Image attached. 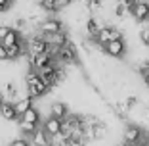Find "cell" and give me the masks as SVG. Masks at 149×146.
<instances>
[{
	"mask_svg": "<svg viewBox=\"0 0 149 146\" xmlns=\"http://www.w3.org/2000/svg\"><path fill=\"white\" fill-rule=\"evenodd\" d=\"M25 83H27V96H31V98L44 96V94L50 90L48 87L42 83V79H40V75H38V71H35V69H31L25 75Z\"/></svg>",
	"mask_w": 149,
	"mask_h": 146,
	"instance_id": "cell-1",
	"label": "cell"
},
{
	"mask_svg": "<svg viewBox=\"0 0 149 146\" xmlns=\"http://www.w3.org/2000/svg\"><path fill=\"white\" fill-rule=\"evenodd\" d=\"M118 39H123V33L117 31V29H113V27H101L100 33L94 37V40H96L100 46H103V48H105L109 42H113V40H118Z\"/></svg>",
	"mask_w": 149,
	"mask_h": 146,
	"instance_id": "cell-2",
	"label": "cell"
},
{
	"mask_svg": "<svg viewBox=\"0 0 149 146\" xmlns=\"http://www.w3.org/2000/svg\"><path fill=\"white\" fill-rule=\"evenodd\" d=\"M38 31L42 37H52V35H57V33L63 31V23L59 21L57 18H46L42 23H40Z\"/></svg>",
	"mask_w": 149,
	"mask_h": 146,
	"instance_id": "cell-3",
	"label": "cell"
},
{
	"mask_svg": "<svg viewBox=\"0 0 149 146\" xmlns=\"http://www.w3.org/2000/svg\"><path fill=\"white\" fill-rule=\"evenodd\" d=\"M143 131H141V127H138V125H126V129H124V142L130 146H136L140 144V142H143Z\"/></svg>",
	"mask_w": 149,
	"mask_h": 146,
	"instance_id": "cell-4",
	"label": "cell"
},
{
	"mask_svg": "<svg viewBox=\"0 0 149 146\" xmlns=\"http://www.w3.org/2000/svg\"><path fill=\"white\" fill-rule=\"evenodd\" d=\"M57 63H74L77 62V48H74L73 42H67L65 46L59 48V54H57Z\"/></svg>",
	"mask_w": 149,
	"mask_h": 146,
	"instance_id": "cell-5",
	"label": "cell"
},
{
	"mask_svg": "<svg viewBox=\"0 0 149 146\" xmlns=\"http://www.w3.org/2000/svg\"><path fill=\"white\" fill-rule=\"evenodd\" d=\"M42 129L50 135V137H59V135L63 133V121H59V119H56V117H52V115H48V117L44 119Z\"/></svg>",
	"mask_w": 149,
	"mask_h": 146,
	"instance_id": "cell-6",
	"label": "cell"
},
{
	"mask_svg": "<svg viewBox=\"0 0 149 146\" xmlns=\"http://www.w3.org/2000/svg\"><path fill=\"white\" fill-rule=\"evenodd\" d=\"M128 13H130L132 18H136L138 21H147L149 19V2H138L136 6H132L128 8Z\"/></svg>",
	"mask_w": 149,
	"mask_h": 146,
	"instance_id": "cell-7",
	"label": "cell"
},
{
	"mask_svg": "<svg viewBox=\"0 0 149 146\" xmlns=\"http://www.w3.org/2000/svg\"><path fill=\"white\" fill-rule=\"evenodd\" d=\"M103 50H105L109 56H113V58H123L124 52H126V42H124L123 39L113 40V42H109V44H107Z\"/></svg>",
	"mask_w": 149,
	"mask_h": 146,
	"instance_id": "cell-8",
	"label": "cell"
},
{
	"mask_svg": "<svg viewBox=\"0 0 149 146\" xmlns=\"http://www.w3.org/2000/svg\"><path fill=\"white\" fill-rule=\"evenodd\" d=\"M50 115L56 117V119H59V121H65L69 117V108L63 102H54L52 106H50Z\"/></svg>",
	"mask_w": 149,
	"mask_h": 146,
	"instance_id": "cell-9",
	"label": "cell"
},
{
	"mask_svg": "<svg viewBox=\"0 0 149 146\" xmlns=\"http://www.w3.org/2000/svg\"><path fill=\"white\" fill-rule=\"evenodd\" d=\"M31 140H33V144L35 146H52L54 142H52V137H50L46 131H44L42 127H38L35 131V135L31 137Z\"/></svg>",
	"mask_w": 149,
	"mask_h": 146,
	"instance_id": "cell-10",
	"label": "cell"
},
{
	"mask_svg": "<svg viewBox=\"0 0 149 146\" xmlns=\"http://www.w3.org/2000/svg\"><path fill=\"white\" fill-rule=\"evenodd\" d=\"M33 100H35V98L25 96V98H19V100L15 102V111H17L19 117H23V115L31 110V108H35V106H33Z\"/></svg>",
	"mask_w": 149,
	"mask_h": 146,
	"instance_id": "cell-11",
	"label": "cell"
},
{
	"mask_svg": "<svg viewBox=\"0 0 149 146\" xmlns=\"http://www.w3.org/2000/svg\"><path fill=\"white\" fill-rule=\"evenodd\" d=\"M0 115H2L6 121H15L19 117L17 111H15V104H10V102H4V104H2V108H0Z\"/></svg>",
	"mask_w": 149,
	"mask_h": 146,
	"instance_id": "cell-12",
	"label": "cell"
},
{
	"mask_svg": "<svg viewBox=\"0 0 149 146\" xmlns=\"http://www.w3.org/2000/svg\"><path fill=\"white\" fill-rule=\"evenodd\" d=\"M19 42H21V33H19L17 29H10V33L6 35L2 44H4L6 48H10V46H15V44H19Z\"/></svg>",
	"mask_w": 149,
	"mask_h": 146,
	"instance_id": "cell-13",
	"label": "cell"
},
{
	"mask_svg": "<svg viewBox=\"0 0 149 146\" xmlns=\"http://www.w3.org/2000/svg\"><path fill=\"white\" fill-rule=\"evenodd\" d=\"M19 121H25V123H31V125H36V127H40V114L36 108H31V110L27 111L23 117H19Z\"/></svg>",
	"mask_w": 149,
	"mask_h": 146,
	"instance_id": "cell-14",
	"label": "cell"
},
{
	"mask_svg": "<svg viewBox=\"0 0 149 146\" xmlns=\"http://www.w3.org/2000/svg\"><path fill=\"white\" fill-rule=\"evenodd\" d=\"M86 29H88V33H90V37L94 39V37L100 33L101 27H100V23L96 21V18H88V21H86Z\"/></svg>",
	"mask_w": 149,
	"mask_h": 146,
	"instance_id": "cell-15",
	"label": "cell"
},
{
	"mask_svg": "<svg viewBox=\"0 0 149 146\" xmlns=\"http://www.w3.org/2000/svg\"><path fill=\"white\" fill-rule=\"evenodd\" d=\"M19 129H21V133L27 135V137H33L35 135V131L38 127L36 125H31V123H25V121H19Z\"/></svg>",
	"mask_w": 149,
	"mask_h": 146,
	"instance_id": "cell-16",
	"label": "cell"
},
{
	"mask_svg": "<svg viewBox=\"0 0 149 146\" xmlns=\"http://www.w3.org/2000/svg\"><path fill=\"white\" fill-rule=\"evenodd\" d=\"M42 8L46 10V12H57V10H59V4H57V0H44Z\"/></svg>",
	"mask_w": 149,
	"mask_h": 146,
	"instance_id": "cell-17",
	"label": "cell"
},
{
	"mask_svg": "<svg viewBox=\"0 0 149 146\" xmlns=\"http://www.w3.org/2000/svg\"><path fill=\"white\" fill-rule=\"evenodd\" d=\"M4 94L8 98H17V89H15V85L8 83V85H6V89H4Z\"/></svg>",
	"mask_w": 149,
	"mask_h": 146,
	"instance_id": "cell-18",
	"label": "cell"
},
{
	"mask_svg": "<svg viewBox=\"0 0 149 146\" xmlns=\"http://www.w3.org/2000/svg\"><path fill=\"white\" fill-rule=\"evenodd\" d=\"M126 12H128V8H126V6L123 4V2H120V0H118L117 8H115V16H117V18H123V16H124Z\"/></svg>",
	"mask_w": 149,
	"mask_h": 146,
	"instance_id": "cell-19",
	"label": "cell"
},
{
	"mask_svg": "<svg viewBox=\"0 0 149 146\" xmlns=\"http://www.w3.org/2000/svg\"><path fill=\"white\" fill-rule=\"evenodd\" d=\"M140 39H141V42H143V44H147V46H149V27L141 29V33H140Z\"/></svg>",
	"mask_w": 149,
	"mask_h": 146,
	"instance_id": "cell-20",
	"label": "cell"
},
{
	"mask_svg": "<svg viewBox=\"0 0 149 146\" xmlns=\"http://www.w3.org/2000/svg\"><path fill=\"white\" fill-rule=\"evenodd\" d=\"M86 6H88V10H100L101 8V0H88Z\"/></svg>",
	"mask_w": 149,
	"mask_h": 146,
	"instance_id": "cell-21",
	"label": "cell"
},
{
	"mask_svg": "<svg viewBox=\"0 0 149 146\" xmlns=\"http://www.w3.org/2000/svg\"><path fill=\"white\" fill-rule=\"evenodd\" d=\"M10 29L12 27H6V25H0V44L4 42V39H6V35L10 33Z\"/></svg>",
	"mask_w": 149,
	"mask_h": 146,
	"instance_id": "cell-22",
	"label": "cell"
},
{
	"mask_svg": "<svg viewBox=\"0 0 149 146\" xmlns=\"http://www.w3.org/2000/svg\"><path fill=\"white\" fill-rule=\"evenodd\" d=\"M10 146H31L27 142V138H15V140L10 142Z\"/></svg>",
	"mask_w": 149,
	"mask_h": 146,
	"instance_id": "cell-23",
	"label": "cell"
},
{
	"mask_svg": "<svg viewBox=\"0 0 149 146\" xmlns=\"http://www.w3.org/2000/svg\"><path fill=\"white\" fill-rule=\"evenodd\" d=\"M136 102H138V98H136V96H128L124 104H126V108L130 110V108H134V106H136Z\"/></svg>",
	"mask_w": 149,
	"mask_h": 146,
	"instance_id": "cell-24",
	"label": "cell"
},
{
	"mask_svg": "<svg viewBox=\"0 0 149 146\" xmlns=\"http://www.w3.org/2000/svg\"><path fill=\"white\" fill-rule=\"evenodd\" d=\"M4 60H8V48L4 44H0V62H4Z\"/></svg>",
	"mask_w": 149,
	"mask_h": 146,
	"instance_id": "cell-25",
	"label": "cell"
},
{
	"mask_svg": "<svg viewBox=\"0 0 149 146\" xmlns=\"http://www.w3.org/2000/svg\"><path fill=\"white\" fill-rule=\"evenodd\" d=\"M25 25H27V19L25 18H17V19H15V27H17V29H23Z\"/></svg>",
	"mask_w": 149,
	"mask_h": 146,
	"instance_id": "cell-26",
	"label": "cell"
},
{
	"mask_svg": "<svg viewBox=\"0 0 149 146\" xmlns=\"http://www.w3.org/2000/svg\"><path fill=\"white\" fill-rule=\"evenodd\" d=\"M12 4H6V2H0V13H4V12H8V8Z\"/></svg>",
	"mask_w": 149,
	"mask_h": 146,
	"instance_id": "cell-27",
	"label": "cell"
},
{
	"mask_svg": "<svg viewBox=\"0 0 149 146\" xmlns=\"http://www.w3.org/2000/svg\"><path fill=\"white\" fill-rule=\"evenodd\" d=\"M136 146H149V144H147V142L143 140V142H140V144H136Z\"/></svg>",
	"mask_w": 149,
	"mask_h": 146,
	"instance_id": "cell-28",
	"label": "cell"
},
{
	"mask_svg": "<svg viewBox=\"0 0 149 146\" xmlns=\"http://www.w3.org/2000/svg\"><path fill=\"white\" fill-rule=\"evenodd\" d=\"M2 104H4V98H2V94H0V108H2Z\"/></svg>",
	"mask_w": 149,
	"mask_h": 146,
	"instance_id": "cell-29",
	"label": "cell"
},
{
	"mask_svg": "<svg viewBox=\"0 0 149 146\" xmlns=\"http://www.w3.org/2000/svg\"><path fill=\"white\" fill-rule=\"evenodd\" d=\"M0 2H6V4H12L13 0H0Z\"/></svg>",
	"mask_w": 149,
	"mask_h": 146,
	"instance_id": "cell-30",
	"label": "cell"
},
{
	"mask_svg": "<svg viewBox=\"0 0 149 146\" xmlns=\"http://www.w3.org/2000/svg\"><path fill=\"white\" fill-rule=\"evenodd\" d=\"M52 146H63V144H61V142H54Z\"/></svg>",
	"mask_w": 149,
	"mask_h": 146,
	"instance_id": "cell-31",
	"label": "cell"
},
{
	"mask_svg": "<svg viewBox=\"0 0 149 146\" xmlns=\"http://www.w3.org/2000/svg\"><path fill=\"white\" fill-rule=\"evenodd\" d=\"M145 85H147V87H149V77H147V79H145Z\"/></svg>",
	"mask_w": 149,
	"mask_h": 146,
	"instance_id": "cell-32",
	"label": "cell"
},
{
	"mask_svg": "<svg viewBox=\"0 0 149 146\" xmlns=\"http://www.w3.org/2000/svg\"><path fill=\"white\" fill-rule=\"evenodd\" d=\"M145 66H147V69H149V60H147V62H145Z\"/></svg>",
	"mask_w": 149,
	"mask_h": 146,
	"instance_id": "cell-33",
	"label": "cell"
},
{
	"mask_svg": "<svg viewBox=\"0 0 149 146\" xmlns=\"http://www.w3.org/2000/svg\"><path fill=\"white\" fill-rule=\"evenodd\" d=\"M120 146H130V144H126V142H123V144H120Z\"/></svg>",
	"mask_w": 149,
	"mask_h": 146,
	"instance_id": "cell-34",
	"label": "cell"
},
{
	"mask_svg": "<svg viewBox=\"0 0 149 146\" xmlns=\"http://www.w3.org/2000/svg\"><path fill=\"white\" fill-rule=\"evenodd\" d=\"M145 138H147V140H145V142H147V144H149V135H147V137H145Z\"/></svg>",
	"mask_w": 149,
	"mask_h": 146,
	"instance_id": "cell-35",
	"label": "cell"
},
{
	"mask_svg": "<svg viewBox=\"0 0 149 146\" xmlns=\"http://www.w3.org/2000/svg\"><path fill=\"white\" fill-rule=\"evenodd\" d=\"M147 111H149V106H147Z\"/></svg>",
	"mask_w": 149,
	"mask_h": 146,
	"instance_id": "cell-36",
	"label": "cell"
}]
</instances>
